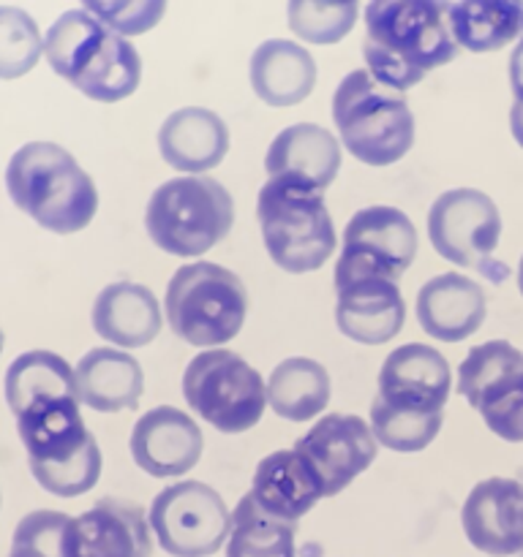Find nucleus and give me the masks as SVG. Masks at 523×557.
Returning a JSON list of instances; mask_svg holds the SVG:
<instances>
[{
    "instance_id": "obj_1",
    "label": "nucleus",
    "mask_w": 523,
    "mask_h": 557,
    "mask_svg": "<svg viewBox=\"0 0 523 557\" xmlns=\"http://www.w3.org/2000/svg\"><path fill=\"white\" fill-rule=\"evenodd\" d=\"M452 0H368L365 69L392 90H412L458 54L450 30Z\"/></svg>"
},
{
    "instance_id": "obj_2",
    "label": "nucleus",
    "mask_w": 523,
    "mask_h": 557,
    "mask_svg": "<svg viewBox=\"0 0 523 557\" xmlns=\"http://www.w3.org/2000/svg\"><path fill=\"white\" fill-rule=\"evenodd\" d=\"M44 54L54 74L93 101H123L139 87L142 58L134 44L85 9L63 11L49 25Z\"/></svg>"
},
{
    "instance_id": "obj_3",
    "label": "nucleus",
    "mask_w": 523,
    "mask_h": 557,
    "mask_svg": "<svg viewBox=\"0 0 523 557\" xmlns=\"http://www.w3.org/2000/svg\"><path fill=\"white\" fill-rule=\"evenodd\" d=\"M16 433L38 487L54 498H80L101 476V449L82 419L80 400L47 397L16 417Z\"/></svg>"
},
{
    "instance_id": "obj_4",
    "label": "nucleus",
    "mask_w": 523,
    "mask_h": 557,
    "mask_svg": "<svg viewBox=\"0 0 523 557\" xmlns=\"http://www.w3.org/2000/svg\"><path fill=\"white\" fill-rule=\"evenodd\" d=\"M5 190L27 218L60 237L87 228L98 212L93 177L54 141L22 145L5 166Z\"/></svg>"
},
{
    "instance_id": "obj_5",
    "label": "nucleus",
    "mask_w": 523,
    "mask_h": 557,
    "mask_svg": "<svg viewBox=\"0 0 523 557\" xmlns=\"http://www.w3.org/2000/svg\"><path fill=\"white\" fill-rule=\"evenodd\" d=\"M338 141L365 166H392L414 147V114L406 92L392 90L368 69L349 71L332 96Z\"/></svg>"
},
{
    "instance_id": "obj_6",
    "label": "nucleus",
    "mask_w": 523,
    "mask_h": 557,
    "mask_svg": "<svg viewBox=\"0 0 523 557\" xmlns=\"http://www.w3.org/2000/svg\"><path fill=\"white\" fill-rule=\"evenodd\" d=\"M262 243L278 270L308 275L338 248V234L321 190L283 177H267L256 196Z\"/></svg>"
},
{
    "instance_id": "obj_7",
    "label": "nucleus",
    "mask_w": 523,
    "mask_h": 557,
    "mask_svg": "<svg viewBox=\"0 0 523 557\" xmlns=\"http://www.w3.org/2000/svg\"><path fill=\"white\" fill-rule=\"evenodd\" d=\"M234 199L218 180L180 174L153 190L145 207L150 243L174 259H202L229 237Z\"/></svg>"
},
{
    "instance_id": "obj_8",
    "label": "nucleus",
    "mask_w": 523,
    "mask_h": 557,
    "mask_svg": "<svg viewBox=\"0 0 523 557\" xmlns=\"http://www.w3.org/2000/svg\"><path fill=\"white\" fill-rule=\"evenodd\" d=\"M248 315V288L238 272L216 261H188L172 275L163 319L188 346L223 348L240 335Z\"/></svg>"
},
{
    "instance_id": "obj_9",
    "label": "nucleus",
    "mask_w": 523,
    "mask_h": 557,
    "mask_svg": "<svg viewBox=\"0 0 523 557\" xmlns=\"http://www.w3.org/2000/svg\"><path fill=\"white\" fill-rule=\"evenodd\" d=\"M183 397L191 411L223 435L254 430L267 411V381L248 359L229 348H207L183 373Z\"/></svg>"
},
{
    "instance_id": "obj_10",
    "label": "nucleus",
    "mask_w": 523,
    "mask_h": 557,
    "mask_svg": "<svg viewBox=\"0 0 523 557\" xmlns=\"http://www.w3.org/2000/svg\"><path fill=\"white\" fill-rule=\"evenodd\" d=\"M153 539L172 557H210L227 547L232 531V511L210 484L183 479L153 498Z\"/></svg>"
},
{
    "instance_id": "obj_11",
    "label": "nucleus",
    "mask_w": 523,
    "mask_h": 557,
    "mask_svg": "<svg viewBox=\"0 0 523 557\" xmlns=\"http://www.w3.org/2000/svg\"><path fill=\"white\" fill-rule=\"evenodd\" d=\"M417 228L398 207H363L349 218L336 261V281L360 275H379L401 281L417 259Z\"/></svg>"
},
{
    "instance_id": "obj_12",
    "label": "nucleus",
    "mask_w": 523,
    "mask_h": 557,
    "mask_svg": "<svg viewBox=\"0 0 523 557\" xmlns=\"http://www.w3.org/2000/svg\"><path fill=\"white\" fill-rule=\"evenodd\" d=\"M428 239L450 264L488 272L501 243L499 207L477 188L445 190L428 210Z\"/></svg>"
},
{
    "instance_id": "obj_13",
    "label": "nucleus",
    "mask_w": 523,
    "mask_h": 557,
    "mask_svg": "<svg viewBox=\"0 0 523 557\" xmlns=\"http://www.w3.org/2000/svg\"><path fill=\"white\" fill-rule=\"evenodd\" d=\"M294 449L314 468L325 498L341 495L379 455L370 424L354 413H327L294 444Z\"/></svg>"
},
{
    "instance_id": "obj_14",
    "label": "nucleus",
    "mask_w": 523,
    "mask_h": 557,
    "mask_svg": "<svg viewBox=\"0 0 523 557\" xmlns=\"http://www.w3.org/2000/svg\"><path fill=\"white\" fill-rule=\"evenodd\" d=\"M136 468L153 479H180L196 468L205 435L194 417L174 406H156L136 419L129 438Z\"/></svg>"
},
{
    "instance_id": "obj_15",
    "label": "nucleus",
    "mask_w": 523,
    "mask_h": 557,
    "mask_svg": "<svg viewBox=\"0 0 523 557\" xmlns=\"http://www.w3.org/2000/svg\"><path fill=\"white\" fill-rule=\"evenodd\" d=\"M406 321V302L398 281L360 275L336 281L338 332L360 346H385Z\"/></svg>"
},
{
    "instance_id": "obj_16",
    "label": "nucleus",
    "mask_w": 523,
    "mask_h": 557,
    "mask_svg": "<svg viewBox=\"0 0 523 557\" xmlns=\"http://www.w3.org/2000/svg\"><path fill=\"white\" fill-rule=\"evenodd\" d=\"M469 544L490 557L523 555V484L490 476L474 484L461 509Z\"/></svg>"
},
{
    "instance_id": "obj_17",
    "label": "nucleus",
    "mask_w": 523,
    "mask_h": 557,
    "mask_svg": "<svg viewBox=\"0 0 523 557\" xmlns=\"http://www.w3.org/2000/svg\"><path fill=\"white\" fill-rule=\"evenodd\" d=\"M452 392V370L445 354L425 343L392 348L379 370L376 397L409 411H445Z\"/></svg>"
},
{
    "instance_id": "obj_18",
    "label": "nucleus",
    "mask_w": 523,
    "mask_h": 557,
    "mask_svg": "<svg viewBox=\"0 0 523 557\" xmlns=\"http://www.w3.org/2000/svg\"><path fill=\"white\" fill-rule=\"evenodd\" d=\"M71 557H150L153 531L139 504L101 498L71 517Z\"/></svg>"
},
{
    "instance_id": "obj_19",
    "label": "nucleus",
    "mask_w": 523,
    "mask_h": 557,
    "mask_svg": "<svg viewBox=\"0 0 523 557\" xmlns=\"http://www.w3.org/2000/svg\"><path fill=\"white\" fill-rule=\"evenodd\" d=\"M414 310L425 335L439 343H463L483 326L488 302L477 281L458 272H441L423 283Z\"/></svg>"
},
{
    "instance_id": "obj_20",
    "label": "nucleus",
    "mask_w": 523,
    "mask_h": 557,
    "mask_svg": "<svg viewBox=\"0 0 523 557\" xmlns=\"http://www.w3.org/2000/svg\"><path fill=\"white\" fill-rule=\"evenodd\" d=\"M343 147L336 134L316 123H294L270 141L265 156L267 177L303 183L325 194L341 172Z\"/></svg>"
},
{
    "instance_id": "obj_21",
    "label": "nucleus",
    "mask_w": 523,
    "mask_h": 557,
    "mask_svg": "<svg viewBox=\"0 0 523 557\" xmlns=\"http://www.w3.org/2000/svg\"><path fill=\"white\" fill-rule=\"evenodd\" d=\"M158 152L169 169L199 177L223 163L229 152V128L212 109H174L158 128Z\"/></svg>"
},
{
    "instance_id": "obj_22",
    "label": "nucleus",
    "mask_w": 523,
    "mask_h": 557,
    "mask_svg": "<svg viewBox=\"0 0 523 557\" xmlns=\"http://www.w3.org/2000/svg\"><path fill=\"white\" fill-rule=\"evenodd\" d=\"M93 330L112 348L134 351L161 335L163 310L156 294L142 283L114 281L101 288L93 302Z\"/></svg>"
},
{
    "instance_id": "obj_23",
    "label": "nucleus",
    "mask_w": 523,
    "mask_h": 557,
    "mask_svg": "<svg viewBox=\"0 0 523 557\" xmlns=\"http://www.w3.org/2000/svg\"><path fill=\"white\" fill-rule=\"evenodd\" d=\"M74 386L80 406L98 413L134 411L145 395L142 364L123 348H93L76 362Z\"/></svg>"
},
{
    "instance_id": "obj_24",
    "label": "nucleus",
    "mask_w": 523,
    "mask_h": 557,
    "mask_svg": "<svg viewBox=\"0 0 523 557\" xmlns=\"http://www.w3.org/2000/svg\"><path fill=\"white\" fill-rule=\"evenodd\" d=\"M251 495L267 515L297 525L325 498V490L297 449H281L262 457L251 482Z\"/></svg>"
},
{
    "instance_id": "obj_25",
    "label": "nucleus",
    "mask_w": 523,
    "mask_h": 557,
    "mask_svg": "<svg viewBox=\"0 0 523 557\" xmlns=\"http://www.w3.org/2000/svg\"><path fill=\"white\" fill-rule=\"evenodd\" d=\"M248 76L262 103L272 109L297 107L314 92V54L289 38H267L251 54Z\"/></svg>"
},
{
    "instance_id": "obj_26",
    "label": "nucleus",
    "mask_w": 523,
    "mask_h": 557,
    "mask_svg": "<svg viewBox=\"0 0 523 557\" xmlns=\"http://www.w3.org/2000/svg\"><path fill=\"white\" fill-rule=\"evenodd\" d=\"M332 381L321 362L311 357H289L272 368L267 379V408L287 422H311L330 406Z\"/></svg>"
},
{
    "instance_id": "obj_27",
    "label": "nucleus",
    "mask_w": 523,
    "mask_h": 557,
    "mask_svg": "<svg viewBox=\"0 0 523 557\" xmlns=\"http://www.w3.org/2000/svg\"><path fill=\"white\" fill-rule=\"evenodd\" d=\"M450 30L458 49L494 52L521 36L523 22L512 0H455L450 5Z\"/></svg>"
},
{
    "instance_id": "obj_28",
    "label": "nucleus",
    "mask_w": 523,
    "mask_h": 557,
    "mask_svg": "<svg viewBox=\"0 0 523 557\" xmlns=\"http://www.w3.org/2000/svg\"><path fill=\"white\" fill-rule=\"evenodd\" d=\"M5 403L11 413L20 417L31 403L47 397H74V368L52 351H27L5 370Z\"/></svg>"
},
{
    "instance_id": "obj_29",
    "label": "nucleus",
    "mask_w": 523,
    "mask_h": 557,
    "mask_svg": "<svg viewBox=\"0 0 523 557\" xmlns=\"http://www.w3.org/2000/svg\"><path fill=\"white\" fill-rule=\"evenodd\" d=\"M294 531L297 525L267 515L248 493L232 509L227 557H297Z\"/></svg>"
},
{
    "instance_id": "obj_30",
    "label": "nucleus",
    "mask_w": 523,
    "mask_h": 557,
    "mask_svg": "<svg viewBox=\"0 0 523 557\" xmlns=\"http://www.w3.org/2000/svg\"><path fill=\"white\" fill-rule=\"evenodd\" d=\"M370 433L376 444L398 455H414L428 449L441 433L445 411H409L381 403L379 397L370 400Z\"/></svg>"
},
{
    "instance_id": "obj_31",
    "label": "nucleus",
    "mask_w": 523,
    "mask_h": 557,
    "mask_svg": "<svg viewBox=\"0 0 523 557\" xmlns=\"http://www.w3.org/2000/svg\"><path fill=\"white\" fill-rule=\"evenodd\" d=\"M518 370H523V351H518L510 341H488L474 346L458 364V395L474 406L485 392Z\"/></svg>"
},
{
    "instance_id": "obj_32",
    "label": "nucleus",
    "mask_w": 523,
    "mask_h": 557,
    "mask_svg": "<svg viewBox=\"0 0 523 557\" xmlns=\"http://www.w3.org/2000/svg\"><path fill=\"white\" fill-rule=\"evenodd\" d=\"M357 0H289L287 16L294 36L308 44H336L357 22Z\"/></svg>"
},
{
    "instance_id": "obj_33",
    "label": "nucleus",
    "mask_w": 523,
    "mask_h": 557,
    "mask_svg": "<svg viewBox=\"0 0 523 557\" xmlns=\"http://www.w3.org/2000/svg\"><path fill=\"white\" fill-rule=\"evenodd\" d=\"M44 52L36 20L20 5H0V79H20Z\"/></svg>"
},
{
    "instance_id": "obj_34",
    "label": "nucleus",
    "mask_w": 523,
    "mask_h": 557,
    "mask_svg": "<svg viewBox=\"0 0 523 557\" xmlns=\"http://www.w3.org/2000/svg\"><path fill=\"white\" fill-rule=\"evenodd\" d=\"M71 517L60 511H31L22 517L11 536L9 557H71Z\"/></svg>"
},
{
    "instance_id": "obj_35",
    "label": "nucleus",
    "mask_w": 523,
    "mask_h": 557,
    "mask_svg": "<svg viewBox=\"0 0 523 557\" xmlns=\"http://www.w3.org/2000/svg\"><path fill=\"white\" fill-rule=\"evenodd\" d=\"M472 408L483 417L485 428L496 438L507 444H523V370L499 381Z\"/></svg>"
},
{
    "instance_id": "obj_36",
    "label": "nucleus",
    "mask_w": 523,
    "mask_h": 557,
    "mask_svg": "<svg viewBox=\"0 0 523 557\" xmlns=\"http://www.w3.org/2000/svg\"><path fill=\"white\" fill-rule=\"evenodd\" d=\"M82 5L123 36L147 33L167 11V0H82Z\"/></svg>"
},
{
    "instance_id": "obj_37",
    "label": "nucleus",
    "mask_w": 523,
    "mask_h": 557,
    "mask_svg": "<svg viewBox=\"0 0 523 557\" xmlns=\"http://www.w3.org/2000/svg\"><path fill=\"white\" fill-rule=\"evenodd\" d=\"M510 87L518 103H523V36L518 38L515 49L510 54Z\"/></svg>"
},
{
    "instance_id": "obj_38",
    "label": "nucleus",
    "mask_w": 523,
    "mask_h": 557,
    "mask_svg": "<svg viewBox=\"0 0 523 557\" xmlns=\"http://www.w3.org/2000/svg\"><path fill=\"white\" fill-rule=\"evenodd\" d=\"M510 131H512V139L518 141V147L523 150V103L512 101L510 109Z\"/></svg>"
},
{
    "instance_id": "obj_39",
    "label": "nucleus",
    "mask_w": 523,
    "mask_h": 557,
    "mask_svg": "<svg viewBox=\"0 0 523 557\" xmlns=\"http://www.w3.org/2000/svg\"><path fill=\"white\" fill-rule=\"evenodd\" d=\"M518 292H521V297H523V256H521V261H518Z\"/></svg>"
},
{
    "instance_id": "obj_40",
    "label": "nucleus",
    "mask_w": 523,
    "mask_h": 557,
    "mask_svg": "<svg viewBox=\"0 0 523 557\" xmlns=\"http://www.w3.org/2000/svg\"><path fill=\"white\" fill-rule=\"evenodd\" d=\"M512 3H515L518 14H521V22H523V0H512Z\"/></svg>"
},
{
    "instance_id": "obj_41",
    "label": "nucleus",
    "mask_w": 523,
    "mask_h": 557,
    "mask_svg": "<svg viewBox=\"0 0 523 557\" xmlns=\"http://www.w3.org/2000/svg\"><path fill=\"white\" fill-rule=\"evenodd\" d=\"M0 351H3V332H0Z\"/></svg>"
}]
</instances>
